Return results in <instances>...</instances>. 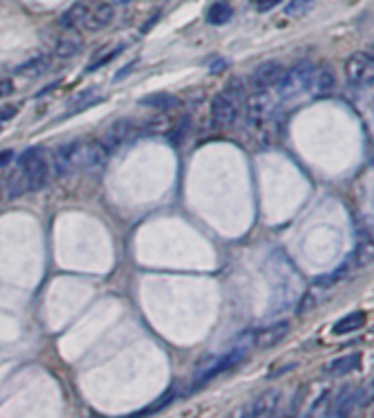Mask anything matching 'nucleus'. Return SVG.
<instances>
[{"label":"nucleus","instance_id":"1","mask_svg":"<svg viewBox=\"0 0 374 418\" xmlns=\"http://www.w3.org/2000/svg\"><path fill=\"white\" fill-rule=\"evenodd\" d=\"M48 180V162L42 154V149H26L20 156L18 171L14 173L9 191L11 195H22V193H33L42 189Z\"/></svg>","mask_w":374,"mask_h":418},{"label":"nucleus","instance_id":"2","mask_svg":"<svg viewBox=\"0 0 374 418\" xmlns=\"http://www.w3.org/2000/svg\"><path fill=\"white\" fill-rule=\"evenodd\" d=\"M245 99V88H243V81L241 79H233L228 81V85L223 90L213 99L210 103V116H213V123L217 127H233L239 118V110H241V103Z\"/></svg>","mask_w":374,"mask_h":418},{"label":"nucleus","instance_id":"3","mask_svg":"<svg viewBox=\"0 0 374 418\" xmlns=\"http://www.w3.org/2000/svg\"><path fill=\"white\" fill-rule=\"evenodd\" d=\"M254 342H256V333H245V335L239 338V342L233 348H230L228 352H223L221 357H215L213 362H208L204 366H199V370H197V375L193 379V387L204 385L206 381L215 379L217 375H223L225 370H230V368H235L237 364H241L243 357L250 352V348H252Z\"/></svg>","mask_w":374,"mask_h":418},{"label":"nucleus","instance_id":"4","mask_svg":"<svg viewBox=\"0 0 374 418\" xmlns=\"http://www.w3.org/2000/svg\"><path fill=\"white\" fill-rule=\"evenodd\" d=\"M313 64H298L289 70H284L280 81L276 83V93L280 99H294L302 93L309 90V85H311V79H313Z\"/></svg>","mask_w":374,"mask_h":418},{"label":"nucleus","instance_id":"5","mask_svg":"<svg viewBox=\"0 0 374 418\" xmlns=\"http://www.w3.org/2000/svg\"><path fill=\"white\" fill-rule=\"evenodd\" d=\"M346 79L353 88H368L374 81V59L368 51H359L348 57Z\"/></svg>","mask_w":374,"mask_h":418},{"label":"nucleus","instance_id":"6","mask_svg":"<svg viewBox=\"0 0 374 418\" xmlns=\"http://www.w3.org/2000/svg\"><path fill=\"white\" fill-rule=\"evenodd\" d=\"M107 149L99 140L90 142H81L77 145V154H75V173L77 171H97L105 164L107 160Z\"/></svg>","mask_w":374,"mask_h":418},{"label":"nucleus","instance_id":"7","mask_svg":"<svg viewBox=\"0 0 374 418\" xmlns=\"http://www.w3.org/2000/svg\"><path fill=\"white\" fill-rule=\"evenodd\" d=\"M274 114H276V103H274L272 95L265 93V90H258L247 101V121H250V125L261 127L267 121H274Z\"/></svg>","mask_w":374,"mask_h":418},{"label":"nucleus","instance_id":"8","mask_svg":"<svg viewBox=\"0 0 374 418\" xmlns=\"http://www.w3.org/2000/svg\"><path fill=\"white\" fill-rule=\"evenodd\" d=\"M359 401V387L355 385H343L341 390L337 392V397L331 401L328 407V418H351L353 409L357 407Z\"/></svg>","mask_w":374,"mask_h":418},{"label":"nucleus","instance_id":"9","mask_svg":"<svg viewBox=\"0 0 374 418\" xmlns=\"http://www.w3.org/2000/svg\"><path fill=\"white\" fill-rule=\"evenodd\" d=\"M114 5L112 3H99L95 9H88V16H85V22H83V28L90 33H97V31H103L105 26H109L114 22Z\"/></svg>","mask_w":374,"mask_h":418},{"label":"nucleus","instance_id":"10","mask_svg":"<svg viewBox=\"0 0 374 418\" xmlns=\"http://www.w3.org/2000/svg\"><path fill=\"white\" fill-rule=\"evenodd\" d=\"M284 68L280 62H265L252 73V83L256 85V90H267V88H276L280 81Z\"/></svg>","mask_w":374,"mask_h":418},{"label":"nucleus","instance_id":"11","mask_svg":"<svg viewBox=\"0 0 374 418\" xmlns=\"http://www.w3.org/2000/svg\"><path fill=\"white\" fill-rule=\"evenodd\" d=\"M77 145H79V140H73V142L62 145V147L55 152V156H53V167H55V173H57V175H70V173H75V154H77Z\"/></svg>","mask_w":374,"mask_h":418},{"label":"nucleus","instance_id":"12","mask_svg":"<svg viewBox=\"0 0 374 418\" xmlns=\"http://www.w3.org/2000/svg\"><path fill=\"white\" fill-rule=\"evenodd\" d=\"M132 134H134V123H132V121H119V123H114V125L105 132L103 140H99V142L109 152V149H117L119 145L127 142V140L132 138Z\"/></svg>","mask_w":374,"mask_h":418},{"label":"nucleus","instance_id":"13","mask_svg":"<svg viewBox=\"0 0 374 418\" xmlns=\"http://www.w3.org/2000/svg\"><path fill=\"white\" fill-rule=\"evenodd\" d=\"M359 366H361V355L353 352V355L339 357V360H333L331 364H326L324 372L331 375V377H341V375H348V372L359 370Z\"/></svg>","mask_w":374,"mask_h":418},{"label":"nucleus","instance_id":"14","mask_svg":"<svg viewBox=\"0 0 374 418\" xmlns=\"http://www.w3.org/2000/svg\"><path fill=\"white\" fill-rule=\"evenodd\" d=\"M365 324V313L363 311H353L348 315H343L341 320H337L333 324V333L335 335H346V333H353V331H359Z\"/></svg>","mask_w":374,"mask_h":418},{"label":"nucleus","instance_id":"15","mask_svg":"<svg viewBox=\"0 0 374 418\" xmlns=\"http://www.w3.org/2000/svg\"><path fill=\"white\" fill-rule=\"evenodd\" d=\"M335 88V75L331 68H320L313 73V79H311V85L309 90L313 95H328L331 90Z\"/></svg>","mask_w":374,"mask_h":418},{"label":"nucleus","instance_id":"16","mask_svg":"<svg viewBox=\"0 0 374 418\" xmlns=\"http://www.w3.org/2000/svg\"><path fill=\"white\" fill-rule=\"evenodd\" d=\"M287 333H289V322H276L274 326L267 328V331H263L261 335H258L256 344L261 348H269V346L278 344Z\"/></svg>","mask_w":374,"mask_h":418},{"label":"nucleus","instance_id":"17","mask_svg":"<svg viewBox=\"0 0 374 418\" xmlns=\"http://www.w3.org/2000/svg\"><path fill=\"white\" fill-rule=\"evenodd\" d=\"M81 46H83V42L77 33H66V36L60 38V42H57L55 53H57V57H62V59H70L81 51Z\"/></svg>","mask_w":374,"mask_h":418},{"label":"nucleus","instance_id":"18","mask_svg":"<svg viewBox=\"0 0 374 418\" xmlns=\"http://www.w3.org/2000/svg\"><path fill=\"white\" fill-rule=\"evenodd\" d=\"M85 16H88V7H85L83 3H77L62 16V26L70 28V31H77L79 26H83Z\"/></svg>","mask_w":374,"mask_h":418},{"label":"nucleus","instance_id":"19","mask_svg":"<svg viewBox=\"0 0 374 418\" xmlns=\"http://www.w3.org/2000/svg\"><path fill=\"white\" fill-rule=\"evenodd\" d=\"M208 22L210 24H225V22H230V18L235 16V9H233V5L228 3V0H217V3L208 9Z\"/></svg>","mask_w":374,"mask_h":418},{"label":"nucleus","instance_id":"20","mask_svg":"<svg viewBox=\"0 0 374 418\" xmlns=\"http://www.w3.org/2000/svg\"><path fill=\"white\" fill-rule=\"evenodd\" d=\"M180 101L173 97V95H166V93H154V95H147L140 99V105L145 108H156V110H171L176 108Z\"/></svg>","mask_w":374,"mask_h":418},{"label":"nucleus","instance_id":"21","mask_svg":"<svg viewBox=\"0 0 374 418\" xmlns=\"http://www.w3.org/2000/svg\"><path fill=\"white\" fill-rule=\"evenodd\" d=\"M372 246H370V241H359L357 244V250H355V254H353V258H351V263L348 265H355V267H365L370 261H372Z\"/></svg>","mask_w":374,"mask_h":418},{"label":"nucleus","instance_id":"22","mask_svg":"<svg viewBox=\"0 0 374 418\" xmlns=\"http://www.w3.org/2000/svg\"><path fill=\"white\" fill-rule=\"evenodd\" d=\"M46 64H48V62H46V57H36V59H31V62H26V64L18 66L16 73H18V75H24V77H36V75L44 73Z\"/></svg>","mask_w":374,"mask_h":418},{"label":"nucleus","instance_id":"23","mask_svg":"<svg viewBox=\"0 0 374 418\" xmlns=\"http://www.w3.org/2000/svg\"><path fill=\"white\" fill-rule=\"evenodd\" d=\"M311 7H313V0H289V3H287V7H284V14L292 16V18H300Z\"/></svg>","mask_w":374,"mask_h":418},{"label":"nucleus","instance_id":"24","mask_svg":"<svg viewBox=\"0 0 374 418\" xmlns=\"http://www.w3.org/2000/svg\"><path fill=\"white\" fill-rule=\"evenodd\" d=\"M348 270H351V265L346 263L341 267V270H335L333 274H326V276H320L318 281H315V287H331V285H335L337 281H343V276L348 274Z\"/></svg>","mask_w":374,"mask_h":418},{"label":"nucleus","instance_id":"25","mask_svg":"<svg viewBox=\"0 0 374 418\" xmlns=\"http://www.w3.org/2000/svg\"><path fill=\"white\" fill-rule=\"evenodd\" d=\"M16 114H18V108L16 105H3V108H0V123L11 121Z\"/></svg>","mask_w":374,"mask_h":418},{"label":"nucleus","instance_id":"26","mask_svg":"<svg viewBox=\"0 0 374 418\" xmlns=\"http://www.w3.org/2000/svg\"><path fill=\"white\" fill-rule=\"evenodd\" d=\"M14 93V81L11 79H0V99H7Z\"/></svg>","mask_w":374,"mask_h":418},{"label":"nucleus","instance_id":"27","mask_svg":"<svg viewBox=\"0 0 374 418\" xmlns=\"http://www.w3.org/2000/svg\"><path fill=\"white\" fill-rule=\"evenodd\" d=\"M254 3L261 11H267V9H274L278 3H282V0H254Z\"/></svg>","mask_w":374,"mask_h":418},{"label":"nucleus","instance_id":"28","mask_svg":"<svg viewBox=\"0 0 374 418\" xmlns=\"http://www.w3.org/2000/svg\"><path fill=\"white\" fill-rule=\"evenodd\" d=\"M11 160H14V152H11V149H7V152H0V169L7 167Z\"/></svg>","mask_w":374,"mask_h":418},{"label":"nucleus","instance_id":"29","mask_svg":"<svg viewBox=\"0 0 374 418\" xmlns=\"http://www.w3.org/2000/svg\"><path fill=\"white\" fill-rule=\"evenodd\" d=\"M112 3H117V5H125V3H129V0H112Z\"/></svg>","mask_w":374,"mask_h":418}]
</instances>
